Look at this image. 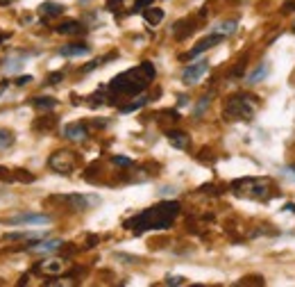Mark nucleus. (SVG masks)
Instances as JSON below:
<instances>
[{
  "label": "nucleus",
  "instance_id": "obj_21",
  "mask_svg": "<svg viewBox=\"0 0 295 287\" xmlns=\"http://www.w3.org/2000/svg\"><path fill=\"white\" fill-rule=\"evenodd\" d=\"M39 237H44V233H7L5 235V239H9V242H14V239H39Z\"/></svg>",
  "mask_w": 295,
  "mask_h": 287
},
{
  "label": "nucleus",
  "instance_id": "obj_25",
  "mask_svg": "<svg viewBox=\"0 0 295 287\" xmlns=\"http://www.w3.org/2000/svg\"><path fill=\"white\" fill-rule=\"evenodd\" d=\"M186 278H182V276H168L166 278V285H184Z\"/></svg>",
  "mask_w": 295,
  "mask_h": 287
},
{
  "label": "nucleus",
  "instance_id": "obj_11",
  "mask_svg": "<svg viewBox=\"0 0 295 287\" xmlns=\"http://www.w3.org/2000/svg\"><path fill=\"white\" fill-rule=\"evenodd\" d=\"M88 46H84V44H68V46H64L59 53L64 55V57H80V55H88Z\"/></svg>",
  "mask_w": 295,
  "mask_h": 287
},
{
  "label": "nucleus",
  "instance_id": "obj_30",
  "mask_svg": "<svg viewBox=\"0 0 295 287\" xmlns=\"http://www.w3.org/2000/svg\"><path fill=\"white\" fill-rule=\"evenodd\" d=\"M32 80V76H18L16 78V84H28Z\"/></svg>",
  "mask_w": 295,
  "mask_h": 287
},
{
  "label": "nucleus",
  "instance_id": "obj_12",
  "mask_svg": "<svg viewBox=\"0 0 295 287\" xmlns=\"http://www.w3.org/2000/svg\"><path fill=\"white\" fill-rule=\"evenodd\" d=\"M59 246H61V242H59V239H45V242L32 244V246H30V251H32V253H50V251H57Z\"/></svg>",
  "mask_w": 295,
  "mask_h": 287
},
{
  "label": "nucleus",
  "instance_id": "obj_3",
  "mask_svg": "<svg viewBox=\"0 0 295 287\" xmlns=\"http://www.w3.org/2000/svg\"><path fill=\"white\" fill-rule=\"evenodd\" d=\"M257 110V100H252V96H234L229 98L227 107H225V116L227 119H250Z\"/></svg>",
  "mask_w": 295,
  "mask_h": 287
},
{
  "label": "nucleus",
  "instance_id": "obj_20",
  "mask_svg": "<svg viewBox=\"0 0 295 287\" xmlns=\"http://www.w3.org/2000/svg\"><path fill=\"white\" fill-rule=\"evenodd\" d=\"M32 105L37 107V110H55V107H57V100L45 98V96H37V98L32 100Z\"/></svg>",
  "mask_w": 295,
  "mask_h": 287
},
{
  "label": "nucleus",
  "instance_id": "obj_4",
  "mask_svg": "<svg viewBox=\"0 0 295 287\" xmlns=\"http://www.w3.org/2000/svg\"><path fill=\"white\" fill-rule=\"evenodd\" d=\"M234 185H241V187H245V191H241V194H245V196L250 198H261V201H266V198H270V182L264 180V178H243V180H236Z\"/></svg>",
  "mask_w": 295,
  "mask_h": 287
},
{
  "label": "nucleus",
  "instance_id": "obj_10",
  "mask_svg": "<svg viewBox=\"0 0 295 287\" xmlns=\"http://www.w3.org/2000/svg\"><path fill=\"white\" fill-rule=\"evenodd\" d=\"M64 137L71 142H82V139H87V128L82 123H68L64 126Z\"/></svg>",
  "mask_w": 295,
  "mask_h": 287
},
{
  "label": "nucleus",
  "instance_id": "obj_27",
  "mask_svg": "<svg viewBox=\"0 0 295 287\" xmlns=\"http://www.w3.org/2000/svg\"><path fill=\"white\" fill-rule=\"evenodd\" d=\"M206 105H209V98H206V96H205V98L200 100V105H198V110H195V114H198V116H200V114L205 112V107H206Z\"/></svg>",
  "mask_w": 295,
  "mask_h": 287
},
{
  "label": "nucleus",
  "instance_id": "obj_28",
  "mask_svg": "<svg viewBox=\"0 0 295 287\" xmlns=\"http://www.w3.org/2000/svg\"><path fill=\"white\" fill-rule=\"evenodd\" d=\"M9 62H12V64H7V71H16V68H18V66L23 64V62L18 60V57H14V60H9Z\"/></svg>",
  "mask_w": 295,
  "mask_h": 287
},
{
  "label": "nucleus",
  "instance_id": "obj_26",
  "mask_svg": "<svg viewBox=\"0 0 295 287\" xmlns=\"http://www.w3.org/2000/svg\"><path fill=\"white\" fill-rule=\"evenodd\" d=\"M114 164H120V166H130V164H132V159H130V158H120V155H116V158H114Z\"/></svg>",
  "mask_w": 295,
  "mask_h": 287
},
{
  "label": "nucleus",
  "instance_id": "obj_7",
  "mask_svg": "<svg viewBox=\"0 0 295 287\" xmlns=\"http://www.w3.org/2000/svg\"><path fill=\"white\" fill-rule=\"evenodd\" d=\"M12 226H41V223H50V217L45 214H18L14 219H9Z\"/></svg>",
  "mask_w": 295,
  "mask_h": 287
},
{
  "label": "nucleus",
  "instance_id": "obj_29",
  "mask_svg": "<svg viewBox=\"0 0 295 287\" xmlns=\"http://www.w3.org/2000/svg\"><path fill=\"white\" fill-rule=\"evenodd\" d=\"M61 78H64V76H61V73H52V76L48 78V82H50V84H57L59 80H61Z\"/></svg>",
  "mask_w": 295,
  "mask_h": 287
},
{
  "label": "nucleus",
  "instance_id": "obj_18",
  "mask_svg": "<svg viewBox=\"0 0 295 287\" xmlns=\"http://www.w3.org/2000/svg\"><path fill=\"white\" fill-rule=\"evenodd\" d=\"M39 12L44 16H61L64 14V7H61L59 2H44V5L39 7Z\"/></svg>",
  "mask_w": 295,
  "mask_h": 287
},
{
  "label": "nucleus",
  "instance_id": "obj_19",
  "mask_svg": "<svg viewBox=\"0 0 295 287\" xmlns=\"http://www.w3.org/2000/svg\"><path fill=\"white\" fill-rule=\"evenodd\" d=\"M216 34H221V37H229V34H234L236 32V21H222L218 23L214 28Z\"/></svg>",
  "mask_w": 295,
  "mask_h": 287
},
{
  "label": "nucleus",
  "instance_id": "obj_5",
  "mask_svg": "<svg viewBox=\"0 0 295 287\" xmlns=\"http://www.w3.org/2000/svg\"><path fill=\"white\" fill-rule=\"evenodd\" d=\"M50 166L59 174H71L75 169V158L71 151H57L50 158Z\"/></svg>",
  "mask_w": 295,
  "mask_h": 287
},
{
  "label": "nucleus",
  "instance_id": "obj_23",
  "mask_svg": "<svg viewBox=\"0 0 295 287\" xmlns=\"http://www.w3.org/2000/svg\"><path fill=\"white\" fill-rule=\"evenodd\" d=\"M146 103H148V98H146V96H141L139 100H132L130 105H123V107H120V112L127 114V112H134V110H141V107L146 105Z\"/></svg>",
  "mask_w": 295,
  "mask_h": 287
},
{
  "label": "nucleus",
  "instance_id": "obj_1",
  "mask_svg": "<svg viewBox=\"0 0 295 287\" xmlns=\"http://www.w3.org/2000/svg\"><path fill=\"white\" fill-rule=\"evenodd\" d=\"M177 214H179V203H177V201H163V203H159V205H155V207H150V210L136 214L134 219L127 221L125 228L134 230L136 235L143 233V230H150V228L163 230V228L170 226V221L175 219Z\"/></svg>",
  "mask_w": 295,
  "mask_h": 287
},
{
  "label": "nucleus",
  "instance_id": "obj_33",
  "mask_svg": "<svg viewBox=\"0 0 295 287\" xmlns=\"http://www.w3.org/2000/svg\"><path fill=\"white\" fill-rule=\"evenodd\" d=\"M162 194H163V196H168V194H175V189H173V187H163Z\"/></svg>",
  "mask_w": 295,
  "mask_h": 287
},
{
  "label": "nucleus",
  "instance_id": "obj_9",
  "mask_svg": "<svg viewBox=\"0 0 295 287\" xmlns=\"http://www.w3.org/2000/svg\"><path fill=\"white\" fill-rule=\"evenodd\" d=\"M222 41V37L221 34H211V37H205L202 41H198V46H193L191 48V53L186 55V57H195V55H200V53H205V50H209V48H214L216 44H221Z\"/></svg>",
  "mask_w": 295,
  "mask_h": 287
},
{
  "label": "nucleus",
  "instance_id": "obj_6",
  "mask_svg": "<svg viewBox=\"0 0 295 287\" xmlns=\"http://www.w3.org/2000/svg\"><path fill=\"white\" fill-rule=\"evenodd\" d=\"M206 71H209V62H206V60H200V62H195V64H191V66L186 68L184 76H182V80H184L186 84H195L200 78L205 76Z\"/></svg>",
  "mask_w": 295,
  "mask_h": 287
},
{
  "label": "nucleus",
  "instance_id": "obj_17",
  "mask_svg": "<svg viewBox=\"0 0 295 287\" xmlns=\"http://www.w3.org/2000/svg\"><path fill=\"white\" fill-rule=\"evenodd\" d=\"M84 30L77 21H66V23H61V25H57V32L59 34H80V32Z\"/></svg>",
  "mask_w": 295,
  "mask_h": 287
},
{
  "label": "nucleus",
  "instance_id": "obj_24",
  "mask_svg": "<svg viewBox=\"0 0 295 287\" xmlns=\"http://www.w3.org/2000/svg\"><path fill=\"white\" fill-rule=\"evenodd\" d=\"M155 0H134V12H141V9H148L152 7Z\"/></svg>",
  "mask_w": 295,
  "mask_h": 287
},
{
  "label": "nucleus",
  "instance_id": "obj_8",
  "mask_svg": "<svg viewBox=\"0 0 295 287\" xmlns=\"http://www.w3.org/2000/svg\"><path fill=\"white\" fill-rule=\"evenodd\" d=\"M64 201L73 205L75 210H87L88 205L100 203V198H98V196H84V194H71V196H66Z\"/></svg>",
  "mask_w": 295,
  "mask_h": 287
},
{
  "label": "nucleus",
  "instance_id": "obj_22",
  "mask_svg": "<svg viewBox=\"0 0 295 287\" xmlns=\"http://www.w3.org/2000/svg\"><path fill=\"white\" fill-rule=\"evenodd\" d=\"M14 144V132L12 130H0V148H7Z\"/></svg>",
  "mask_w": 295,
  "mask_h": 287
},
{
  "label": "nucleus",
  "instance_id": "obj_15",
  "mask_svg": "<svg viewBox=\"0 0 295 287\" xmlns=\"http://www.w3.org/2000/svg\"><path fill=\"white\" fill-rule=\"evenodd\" d=\"M168 142L175 146V148H186L189 146V137L184 132H179V130H170L168 132Z\"/></svg>",
  "mask_w": 295,
  "mask_h": 287
},
{
  "label": "nucleus",
  "instance_id": "obj_2",
  "mask_svg": "<svg viewBox=\"0 0 295 287\" xmlns=\"http://www.w3.org/2000/svg\"><path fill=\"white\" fill-rule=\"evenodd\" d=\"M155 78V66H152V62H141L139 68H130L125 73H120L116 76L114 80L109 82V89L111 91H118V94H139L148 87V82Z\"/></svg>",
  "mask_w": 295,
  "mask_h": 287
},
{
  "label": "nucleus",
  "instance_id": "obj_31",
  "mask_svg": "<svg viewBox=\"0 0 295 287\" xmlns=\"http://www.w3.org/2000/svg\"><path fill=\"white\" fill-rule=\"evenodd\" d=\"M120 2H123V0H107V7H109V9H116Z\"/></svg>",
  "mask_w": 295,
  "mask_h": 287
},
{
  "label": "nucleus",
  "instance_id": "obj_14",
  "mask_svg": "<svg viewBox=\"0 0 295 287\" xmlns=\"http://www.w3.org/2000/svg\"><path fill=\"white\" fill-rule=\"evenodd\" d=\"M270 73V66L268 64H259L254 71H252L250 76H248V82L250 84H257V82H261V80H266V76Z\"/></svg>",
  "mask_w": 295,
  "mask_h": 287
},
{
  "label": "nucleus",
  "instance_id": "obj_16",
  "mask_svg": "<svg viewBox=\"0 0 295 287\" xmlns=\"http://www.w3.org/2000/svg\"><path fill=\"white\" fill-rule=\"evenodd\" d=\"M143 18H146V23H150V25H157V23H162L163 12L159 7H148V9H143Z\"/></svg>",
  "mask_w": 295,
  "mask_h": 287
},
{
  "label": "nucleus",
  "instance_id": "obj_32",
  "mask_svg": "<svg viewBox=\"0 0 295 287\" xmlns=\"http://www.w3.org/2000/svg\"><path fill=\"white\" fill-rule=\"evenodd\" d=\"M284 174L291 175V178H295V166H286V169H284Z\"/></svg>",
  "mask_w": 295,
  "mask_h": 287
},
{
  "label": "nucleus",
  "instance_id": "obj_13",
  "mask_svg": "<svg viewBox=\"0 0 295 287\" xmlns=\"http://www.w3.org/2000/svg\"><path fill=\"white\" fill-rule=\"evenodd\" d=\"M64 269H66V262H64V260H48V262H44V265H41V271L50 273V276L61 273Z\"/></svg>",
  "mask_w": 295,
  "mask_h": 287
}]
</instances>
